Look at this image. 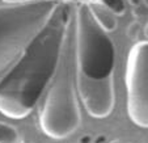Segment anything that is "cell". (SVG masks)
I'll return each instance as SVG.
<instances>
[{"instance_id": "1", "label": "cell", "mask_w": 148, "mask_h": 143, "mask_svg": "<svg viewBox=\"0 0 148 143\" xmlns=\"http://www.w3.org/2000/svg\"><path fill=\"white\" fill-rule=\"evenodd\" d=\"M71 14L60 3L43 28L20 54L17 63L0 79V113L12 120L28 117L38 105L60 56Z\"/></svg>"}, {"instance_id": "2", "label": "cell", "mask_w": 148, "mask_h": 143, "mask_svg": "<svg viewBox=\"0 0 148 143\" xmlns=\"http://www.w3.org/2000/svg\"><path fill=\"white\" fill-rule=\"evenodd\" d=\"M75 25L70 19L62 45L58 67L45 89L38 108V122L43 134L53 139H64L81 124L80 104L76 85Z\"/></svg>"}, {"instance_id": "3", "label": "cell", "mask_w": 148, "mask_h": 143, "mask_svg": "<svg viewBox=\"0 0 148 143\" xmlns=\"http://www.w3.org/2000/svg\"><path fill=\"white\" fill-rule=\"evenodd\" d=\"M76 79L98 81L114 78L115 47L110 37L98 26L83 3L75 17Z\"/></svg>"}, {"instance_id": "4", "label": "cell", "mask_w": 148, "mask_h": 143, "mask_svg": "<svg viewBox=\"0 0 148 143\" xmlns=\"http://www.w3.org/2000/svg\"><path fill=\"white\" fill-rule=\"evenodd\" d=\"M60 3V0H36L0 7V71L21 54Z\"/></svg>"}, {"instance_id": "5", "label": "cell", "mask_w": 148, "mask_h": 143, "mask_svg": "<svg viewBox=\"0 0 148 143\" xmlns=\"http://www.w3.org/2000/svg\"><path fill=\"white\" fill-rule=\"evenodd\" d=\"M127 113L139 127H148V42L139 41L129 51L126 65Z\"/></svg>"}, {"instance_id": "6", "label": "cell", "mask_w": 148, "mask_h": 143, "mask_svg": "<svg viewBox=\"0 0 148 143\" xmlns=\"http://www.w3.org/2000/svg\"><path fill=\"white\" fill-rule=\"evenodd\" d=\"M76 85L83 105L89 116L105 118L113 112L115 105L114 78L98 81L76 79Z\"/></svg>"}, {"instance_id": "7", "label": "cell", "mask_w": 148, "mask_h": 143, "mask_svg": "<svg viewBox=\"0 0 148 143\" xmlns=\"http://www.w3.org/2000/svg\"><path fill=\"white\" fill-rule=\"evenodd\" d=\"M87 4L92 17L95 19V21L98 24V26L101 29H103L106 33L114 32L117 29L118 26L117 16L109 8H106L100 1H92V3H87Z\"/></svg>"}, {"instance_id": "8", "label": "cell", "mask_w": 148, "mask_h": 143, "mask_svg": "<svg viewBox=\"0 0 148 143\" xmlns=\"http://www.w3.org/2000/svg\"><path fill=\"white\" fill-rule=\"evenodd\" d=\"M20 135L16 127L5 122H0V143H18Z\"/></svg>"}, {"instance_id": "9", "label": "cell", "mask_w": 148, "mask_h": 143, "mask_svg": "<svg viewBox=\"0 0 148 143\" xmlns=\"http://www.w3.org/2000/svg\"><path fill=\"white\" fill-rule=\"evenodd\" d=\"M100 1L101 4L109 8L115 16H122L125 14V11H126V7H125V3L123 0H97Z\"/></svg>"}, {"instance_id": "10", "label": "cell", "mask_w": 148, "mask_h": 143, "mask_svg": "<svg viewBox=\"0 0 148 143\" xmlns=\"http://www.w3.org/2000/svg\"><path fill=\"white\" fill-rule=\"evenodd\" d=\"M142 33V25H140L138 21H132L129 26H127V37L130 39H138Z\"/></svg>"}, {"instance_id": "11", "label": "cell", "mask_w": 148, "mask_h": 143, "mask_svg": "<svg viewBox=\"0 0 148 143\" xmlns=\"http://www.w3.org/2000/svg\"><path fill=\"white\" fill-rule=\"evenodd\" d=\"M93 143H108V138L106 135H103V134H98L97 137L93 139Z\"/></svg>"}, {"instance_id": "12", "label": "cell", "mask_w": 148, "mask_h": 143, "mask_svg": "<svg viewBox=\"0 0 148 143\" xmlns=\"http://www.w3.org/2000/svg\"><path fill=\"white\" fill-rule=\"evenodd\" d=\"M79 143H92V135L85 134L79 138Z\"/></svg>"}, {"instance_id": "13", "label": "cell", "mask_w": 148, "mask_h": 143, "mask_svg": "<svg viewBox=\"0 0 148 143\" xmlns=\"http://www.w3.org/2000/svg\"><path fill=\"white\" fill-rule=\"evenodd\" d=\"M8 4H20V3H30V1H36V0H4Z\"/></svg>"}, {"instance_id": "14", "label": "cell", "mask_w": 148, "mask_h": 143, "mask_svg": "<svg viewBox=\"0 0 148 143\" xmlns=\"http://www.w3.org/2000/svg\"><path fill=\"white\" fill-rule=\"evenodd\" d=\"M130 3V6L131 7H138L139 4H142V0H127Z\"/></svg>"}, {"instance_id": "15", "label": "cell", "mask_w": 148, "mask_h": 143, "mask_svg": "<svg viewBox=\"0 0 148 143\" xmlns=\"http://www.w3.org/2000/svg\"><path fill=\"white\" fill-rule=\"evenodd\" d=\"M109 143H121V140H118V139H114V140H112V142H109Z\"/></svg>"}, {"instance_id": "16", "label": "cell", "mask_w": 148, "mask_h": 143, "mask_svg": "<svg viewBox=\"0 0 148 143\" xmlns=\"http://www.w3.org/2000/svg\"><path fill=\"white\" fill-rule=\"evenodd\" d=\"M144 3H145V6H147V0H144Z\"/></svg>"}]
</instances>
